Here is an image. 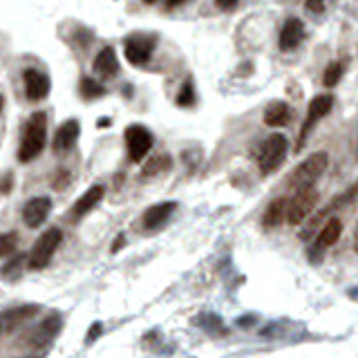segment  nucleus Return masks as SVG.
<instances>
[{
  "label": "nucleus",
  "instance_id": "f257e3e1",
  "mask_svg": "<svg viewBox=\"0 0 358 358\" xmlns=\"http://www.w3.org/2000/svg\"><path fill=\"white\" fill-rule=\"evenodd\" d=\"M45 139H47V117L43 112H34L25 126L18 159H21V162H32V159H36L43 153Z\"/></svg>",
  "mask_w": 358,
  "mask_h": 358
},
{
  "label": "nucleus",
  "instance_id": "f03ea898",
  "mask_svg": "<svg viewBox=\"0 0 358 358\" xmlns=\"http://www.w3.org/2000/svg\"><path fill=\"white\" fill-rule=\"evenodd\" d=\"M327 164H329L327 153H314L312 157H307L294 173H291L289 186L294 188V191H305V188H314V184L327 171Z\"/></svg>",
  "mask_w": 358,
  "mask_h": 358
},
{
  "label": "nucleus",
  "instance_id": "7ed1b4c3",
  "mask_svg": "<svg viewBox=\"0 0 358 358\" xmlns=\"http://www.w3.org/2000/svg\"><path fill=\"white\" fill-rule=\"evenodd\" d=\"M287 150H289V141L285 135H271L265 144L260 146V155H258V164H260L262 175L278 171L282 162H285Z\"/></svg>",
  "mask_w": 358,
  "mask_h": 358
},
{
  "label": "nucleus",
  "instance_id": "20e7f679",
  "mask_svg": "<svg viewBox=\"0 0 358 358\" xmlns=\"http://www.w3.org/2000/svg\"><path fill=\"white\" fill-rule=\"evenodd\" d=\"M61 240H63L61 229H56V226L54 229H47L30 253V269H45L50 265V260L56 253V249H59Z\"/></svg>",
  "mask_w": 358,
  "mask_h": 358
},
{
  "label": "nucleus",
  "instance_id": "39448f33",
  "mask_svg": "<svg viewBox=\"0 0 358 358\" xmlns=\"http://www.w3.org/2000/svg\"><path fill=\"white\" fill-rule=\"evenodd\" d=\"M318 204V193L314 188H305V191H296V195L287 200V213L285 222L289 224H300L307 220V215H312V211Z\"/></svg>",
  "mask_w": 358,
  "mask_h": 358
},
{
  "label": "nucleus",
  "instance_id": "423d86ee",
  "mask_svg": "<svg viewBox=\"0 0 358 358\" xmlns=\"http://www.w3.org/2000/svg\"><path fill=\"white\" fill-rule=\"evenodd\" d=\"M332 108H334V99L329 97V94H318V97L312 99V103H309V108H307V119H305V124H303V130H300V144H298V150L303 148L307 135L312 133V128H314L323 117H327L329 112H332Z\"/></svg>",
  "mask_w": 358,
  "mask_h": 358
},
{
  "label": "nucleus",
  "instance_id": "0eeeda50",
  "mask_svg": "<svg viewBox=\"0 0 358 358\" xmlns=\"http://www.w3.org/2000/svg\"><path fill=\"white\" fill-rule=\"evenodd\" d=\"M155 43H157L155 36H141V34L128 36L126 43H124V52H126L128 63H133V65L148 63L150 56H153Z\"/></svg>",
  "mask_w": 358,
  "mask_h": 358
},
{
  "label": "nucleus",
  "instance_id": "6e6552de",
  "mask_svg": "<svg viewBox=\"0 0 358 358\" xmlns=\"http://www.w3.org/2000/svg\"><path fill=\"white\" fill-rule=\"evenodd\" d=\"M126 144L130 159L133 162H141L150 153V148H153V135L144 126H130L126 130Z\"/></svg>",
  "mask_w": 358,
  "mask_h": 358
},
{
  "label": "nucleus",
  "instance_id": "1a4fd4ad",
  "mask_svg": "<svg viewBox=\"0 0 358 358\" xmlns=\"http://www.w3.org/2000/svg\"><path fill=\"white\" fill-rule=\"evenodd\" d=\"M39 309H41L39 305H23V307L7 309V312H0V334H9L21 325H25L27 320H32L39 314Z\"/></svg>",
  "mask_w": 358,
  "mask_h": 358
},
{
  "label": "nucleus",
  "instance_id": "9d476101",
  "mask_svg": "<svg viewBox=\"0 0 358 358\" xmlns=\"http://www.w3.org/2000/svg\"><path fill=\"white\" fill-rule=\"evenodd\" d=\"M23 81H25V92H27V99L30 101H43L52 90L50 77L39 72V70H25Z\"/></svg>",
  "mask_w": 358,
  "mask_h": 358
},
{
  "label": "nucleus",
  "instance_id": "9b49d317",
  "mask_svg": "<svg viewBox=\"0 0 358 358\" xmlns=\"http://www.w3.org/2000/svg\"><path fill=\"white\" fill-rule=\"evenodd\" d=\"M52 211V200L50 197H34L25 204L23 209V220L30 229H39V226L47 220V215Z\"/></svg>",
  "mask_w": 358,
  "mask_h": 358
},
{
  "label": "nucleus",
  "instance_id": "f8f14e48",
  "mask_svg": "<svg viewBox=\"0 0 358 358\" xmlns=\"http://www.w3.org/2000/svg\"><path fill=\"white\" fill-rule=\"evenodd\" d=\"M79 135H81V124L77 119H68L54 135V144H52L54 153H68V150H72Z\"/></svg>",
  "mask_w": 358,
  "mask_h": 358
},
{
  "label": "nucleus",
  "instance_id": "ddd939ff",
  "mask_svg": "<svg viewBox=\"0 0 358 358\" xmlns=\"http://www.w3.org/2000/svg\"><path fill=\"white\" fill-rule=\"evenodd\" d=\"M61 325H63L61 316L59 314H50L39 325V329H36V332L30 336V345L32 347H43V345H47L56 334L61 332Z\"/></svg>",
  "mask_w": 358,
  "mask_h": 358
},
{
  "label": "nucleus",
  "instance_id": "4468645a",
  "mask_svg": "<svg viewBox=\"0 0 358 358\" xmlns=\"http://www.w3.org/2000/svg\"><path fill=\"white\" fill-rule=\"evenodd\" d=\"M305 39V25L300 18H289L280 32V50H296V47L303 43Z\"/></svg>",
  "mask_w": 358,
  "mask_h": 358
},
{
  "label": "nucleus",
  "instance_id": "2eb2a0df",
  "mask_svg": "<svg viewBox=\"0 0 358 358\" xmlns=\"http://www.w3.org/2000/svg\"><path fill=\"white\" fill-rule=\"evenodd\" d=\"M177 204L175 202H162V204H155L150 206V209L144 213V229H157V226H162L171 215L175 213Z\"/></svg>",
  "mask_w": 358,
  "mask_h": 358
},
{
  "label": "nucleus",
  "instance_id": "dca6fc26",
  "mask_svg": "<svg viewBox=\"0 0 358 358\" xmlns=\"http://www.w3.org/2000/svg\"><path fill=\"white\" fill-rule=\"evenodd\" d=\"M94 72L106 79L117 77L119 74V61H117V54L112 47H103V50L97 54V59H94Z\"/></svg>",
  "mask_w": 358,
  "mask_h": 358
},
{
  "label": "nucleus",
  "instance_id": "f3484780",
  "mask_svg": "<svg viewBox=\"0 0 358 358\" xmlns=\"http://www.w3.org/2000/svg\"><path fill=\"white\" fill-rule=\"evenodd\" d=\"M103 195H106V188H103V186H92L90 191L83 193L79 197V202L74 204V215H77V218H83V215H88L94 209V206H97L103 200Z\"/></svg>",
  "mask_w": 358,
  "mask_h": 358
},
{
  "label": "nucleus",
  "instance_id": "a211bd4d",
  "mask_svg": "<svg viewBox=\"0 0 358 358\" xmlns=\"http://www.w3.org/2000/svg\"><path fill=\"white\" fill-rule=\"evenodd\" d=\"M343 233V222L338 218H332L329 220L323 229H320L318 233V240H316V247L318 249H327V247H334V244L338 242V238H341Z\"/></svg>",
  "mask_w": 358,
  "mask_h": 358
},
{
  "label": "nucleus",
  "instance_id": "6ab92c4d",
  "mask_svg": "<svg viewBox=\"0 0 358 358\" xmlns=\"http://www.w3.org/2000/svg\"><path fill=\"white\" fill-rule=\"evenodd\" d=\"M291 119V110L285 101H273L271 106L265 110V124L269 128H280L285 126L287 121Z\"/></svg>",
  "mask_w": 358,
  "mask_h": 358
},
{
  "label": "nucleus",
  "instance_id": "aec40b11",
  "mask_svg": "<svg viewBox=\"0 0 358 358\" xmlns=\"http://www.w3.org/2000/svg\"><path fill=\"white\" fill-rule=\"evenodd\" d=\"M285 213H287V197H278V200H273L269 206L265 215H262V224L265 226H278L285 222Z\"/></svg>",
  "mask_w": 358,
  "mask_h": 358
},
{
  "label": "nucleus",
  "instance_id": "412c9836",
  "mask_svg": "<svg viewBox=\"0 0 358 358\" xmlns=\"http://www.w3.org/2000/svg\"><path fill=\"white\" fill-rule=\"evenodd\" d=\"M81 94L86 99H99V97H103V94H106V88L101 86V83H97L94 79H83L81 81Z\"/></svg>",
  "mask_w": 358,
  "mask_h": 358
},
{
  "label": "nucleus",
  "instance_id": "4be33fe9",
  "mask_svg": "<svg viewBox=\"0 0 358 358\" xmlns=\"http://www.w3.org/2000/svg\"><path fill=\"white\" fill-rule=\"evenodd\" d=\"M171 166V159L168 157H155V159H150V162L146 164V168H144V177H153V175H157V173H162V171H166V168Z\"/></svg>",
  "mask_w": 358,
  "mask_h": 358
},
{
  "label": "nucleus",
  "instance_id": "5701e85b",
  "mask_svg": "<svg viewBox=\"0 0 358 358\" xmlns=\"http://www.w3.org/2000/svg\"><path fill=\"white\" fill-rule=\"evenodd\" d=\"M343 77V63H332L329 68L325 70V77H323V83L327 88H334L338 86V81Z\"/></svg>",
  "mask_w": 358,
  "mask_h": 358
},
{
  "label": "nucleus",
  "instance_id": "b1692460",
  "mask_svg": "<svg viewBox=\"0 0 358 358\" xmlns=\"http://www.w3.org/2000/svg\"><path fill=\"white\" fill-rule=\"evenodd\" d=\"M16 244H18V235L16 233L0 235V258L12 256V253L16 251Z\"/></svg>",
  "mask_w": 358,
  "mask_h": 358
},
{
  "label": "nucleus",
  "instance_id": "393cba45",
  "mask_svg": "<svg viewBox=\"0 0 358 358\" xmlns=\"http://www.w3.org/2000/svg\"><path fill=\"white\" fill-rule=\"evenodd\" d=\"M195 103V90H193V83L191 81H186L182 90H179L177 94V106H182V108H188V106H193Z\"/></svg>",
  "mask_w": 358,
  "mask_h": 358
},
{
  "label": "nucleus",
  "instance_id": "a878e982",
  "mask_svg": "<svg viewBox=\"0 0 358 358\" xmlns=\"http://www.w3.org/2000/svg\"><path fill=\"white\" fill-rule=\"evenodd\" d=\"M21 267H23V256H16L14 260H9L7 265L0 271V276L7 278V280H16L18 273H21Z\"/></svg>",
  "mask_w": 358,
  "mask_h": 358
},
{
  "label": "nucleus",
  "instance_id": "bb28decb",
  "mask_svg": "<svg viewBox=\"0 0 358 358\" xmlns=\"http://www.w3.org/2000/svg\"><path fill=\"white\" fill-rule=\"evenodd\" d=\"M101 332H103V325H101V323H94V325L88 329V334H86V345H90L92 341H97V338L101 336Z\"/></svg>",
  "mask_w": 358,
  "mask_h": 358
},
{
  "label": "nucleus",
  "instance_id": "cd10ccee",
  "mask_svg": "<svg viewBox=\"0 0 358 358\" xmlns=\"http://www.w3.org/2000/svg\"><path fill=\"white\" fill-rule=\"evenodd\" d=\"M307 9L314 14H320L325 9V0H307Z\"/></svg>",
  "mask_w": 358,
  "mask_h": 358
},
{
  "label": "nucleus",
  "instance_id": "c85d7f7f",
  "mask_svg": "<svg viewBox=\"0 0 358 358\" xmlns=\"http://www.w3.org/2000/svg\"><path fill=\"white\" fill-rule=\"evenodd\" d=\"M238 3L240 0H215V5H218L222 12H229V9H233Z\"/></svg>",
  "mask_w": 358,
  "mask_h": 358
},
{
  "label": "nucleus",
  "instance_id": "c756f323",
  "mask_svg": "<svg viewBox=\"0 0 358 358\" xmlns=\"http://www.w3.org/2000/svg\"><path fill=\"white\" fill-rule=\"evenodd\" d=\"M182 3H186V0H168V7H177V5H182Z\"/></svg>",
  "mask_w": 358,
  "mask_h": 358
},
{
  "label": "nucleus",
  "instance_id": "7c9ffc66",
  "mask_svg": "<svg viewBox=\"0 0 358 358\" xmlns=\"http://www.w3.org/2000/svg\"><path fill=\"white\" fill-rule=\"evenodd\" d=\"M108 124H110V119H99V126H101V128H106Z\"/></svg>",
  "mask_w": 358,
  "mask_h": 358
},
{
  "label": "nucleus",
  "instance_id": "2f4dec72",
  "mask_svg": "<svg viewBox=\"0 0 358 358\" xmlns=\"http://www.w3.org/2000/svg\"><path fill=\"white\" fill-rule=\"evenodd\" d=\"M3 106H5V101H3V97H0V110H3Z\"/></svg>",
  "mask_w": 358,
  "mask_h": 358
},
{
  "label": "nucleus",
  "instance_id": "473e14b6",
  "mask_svg": "<svg viewBox=\"0 0 358 358\" xmlns=\"http://www.w3.org/2000/svg\"><path fill=\"white\" fill-rule=\"evenodd\" d=\"M144 3H148V5H153V3H157V0H144Z\"/></svg>",
  "mask_w": 358,
  "mask_h": 358
},
{
  "label": "nucleus",
  "instance_id": "72a5a7b5",
  "mask_svg": "<svg viewBox=\"0 0 358 358\" xmlns=\"http://www.w3.org/2000/svg\"><path fill=\"white\" fill-rule=\"evenodd\" d=\"M27 358H39V356H27Z\"/></svg>",
  "mask_w": 358,
  "mask_h": 358
}]
</instances>
